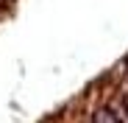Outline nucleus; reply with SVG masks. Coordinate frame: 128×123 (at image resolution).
Returning <instances> with one entry per match:
<instances>
[{"label":"nucleus","instance_id":"f03ea898","mask_svg":"<svg viewBox=\"0 0 128 123\" xmlns=\"http://www.w3.org/2000/svg\"><path fill=\"white\" fill-rule=\"evenodd\" d=\"M11 3H14V0H0V11H6V9H11Z\"/></svg>","mask_w":128,"mask_h":123},{"label":"nucleus","instance_id":"f257e3e1","mask_svg":"<svg viewBox=\"0 0 128 123\" xmlns=\"http://www.w3.org/2000/svg\"><path fill=\"white\" fill-rule=\"evenodd\" d=\"M120 101L125 104V109H128V87H122V95H120Z\"/></svg>","mask_w":128,"mask_h":123}]
</instances>
